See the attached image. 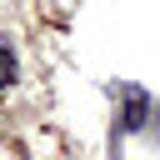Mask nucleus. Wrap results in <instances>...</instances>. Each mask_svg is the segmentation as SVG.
Wrapping results in <instances>:
<instances>
[{
    "label": "nucleus",
    "instance_id": "2",
    "mask_svg": "<svg viewBox=\"0 0 160 160\" xmlns=\"http://www.w3.org/2000/svg\"><path fill=\"white\" fill-rule=\"evenodd\" d=\"M15 75H20V70H15V50L0 40V90H5V85H15Z\"/></svg>",
    "mask_w": 160,
    "mask_h": 160
},
{
    "label": "nucleus",
    "instance_id": "1",
    "mask_svg": "<svg viewBox=\"0 0 160 160\" xmlns=\"http://www.w3.org/2000/svg\"><path fill=\"white\" fill-rule=\"evenodd\" d=\"M145 105H150V100H145L135 85H125V130H140V125H145Z\"/></svg>",
    "mask_w": 160,
    "mask_h": 160
}]
</instances>
